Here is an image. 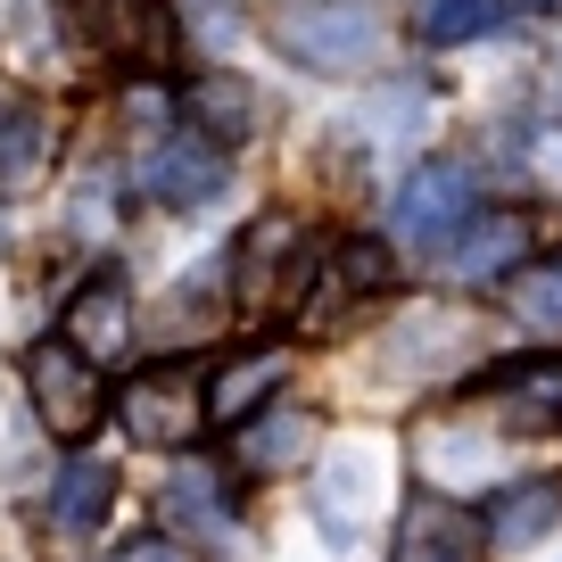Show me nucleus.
I'll return each mask as SVG.
<instances>
[{"label":"nucleus","instance_id":"nucleus-9","mask_svg":"<svg viewBox=\"0 0 562 562\" xmlns=\"http://www.w3.org/2000/svg\"><path fill=\"white\" fill-rule=\"evenodd\" d=\"M480 546H488V529H480L472 505L422 488V496H405V513H397V546H389V562H480Z\"/></svg>","mask_w":562,"mask_h":562},{"label":"nucleus","instance_id":"nucleus-22","mask_svg":"<svg viewBox=\"0 0 562 562\" xmlns=\"http://www.w3.org/2000/svg\"><path fill=\"white\" fill-rule=\"evenodd\" d=\"M546 100H554V108H562V67H554V83H546Z\"/></svg>","mask_w":562,"mask_h":562},{"label":"nucleus","instance_id":"nucleus-8","mask_svg":"<svg viewBox=\"0 0 562 562\" xmlns=\"http://www.w3.org/2000/svg\"><path fill=\"white\" fill-rule=\"evenodd\" d=\"M480 397H488L496 422H505V430H521V439L562 430V356H554V348L505 356V364L480 372Z\"/></svg>","mask_w":562,"mask_h":562},{"label":"nucleus","instance_id":"nucleus-13","mask_svg":"<svg viewBox=\"0 0 562 562\" xmlns=\"http://www.w3.org/2000/svg\"><path fill=\"white\" fill-rule=\"evenodd\" d=\"M281 372H290V356H281L273 339L215 356V372H207V422H215V430H232L240 414H257L265 397H281Z\"/></svg>","mask_w":562,"mask_h":562},{"label":"nucleus","instance_id":"nucleus-14","mask_svg":"<svg viewBox=\"0 0 562 562\" xmlns=\"http://www.w3.org/2000/svg\"><path fill=\"white\" fill-rule=\"evenodd\" d=\"M182 116H191L207 140L240 149V140H257V116H265V100H257V83H248V75L215 67V75H191V91H182Z\"/></svg>","mask_w":562,"mask_h":562},{"label":"nucleus","instance_id":"nucleus-1","mask_svg":"<svg viewBox=\"0 0 562 562\" xmlns=\"http://www.w3.org/2000/svg\"><path fill=\"white\" fill-rule=\"evenodd\" d=\"M265 42L306 75H364L381 58V9L372 0H273Z\"/></svg>","mask_w":562,"mask_h":562},{"label":"nucleus","instance_id":"nucleus-5","mask_svg":"<svg viewBox=\"0 0 562 562\" xmlns=\"http://www.w3.org/2000/svg\"><path fill=\"white\" fill-rule=\"evenodd\" d=\"M116 422H124V439H133V447H191L199 430H207V381H199L191 364L140 372V381H124Z\"/></svg>","mask_w":562,"mask_h":562},{"label":"nucleus","instance_id":"nucleus-17","mask_svg":"<svg viewBox=\"0 0 562 562\" xmlns=\"http://www.w3.org/2000/svg\"><path fill=\"white\" fill-rule=\"evenodd\" d=\"M42 166H50V116L34 100H0V191H25Z\"/></svg>","mask_w":562,"mask_h":562},{"label":"nucleus","instance_id":"nucleus-21","mask_svg":"<svg viewBox=\"0 0 562 562\" xmlns=\"http://www.w3.org/2000/svg\"><path fill=\"white\" fill-rule=\"evenodd\" d=\"M108 562H191V546H182L175 529H140V538H116Z\"/></svg>","mask_w":562,"mask_h":562},{"label":"nucleus","instance_id":"nucleus-20","mask_svg":"<svg viewBox=\"0 0 562 562\" xmlns=\"http://www.w3.org/2000/svg\"><path fill=\"white\" fill-rule=\"evenodd\" d=\"M331 290H348V299L389 290V248H381V240H339V248H331Z\"/></svg>","mask_w":562,"mask_h":562},{"label":"nucleus","instance_id":"nucleus-6","mask_svg":"<svg viewBox=\"0 0 562 562\" xmlns=\"http://www.w3.org/2000/svg\"><path fill=\"white\" fill-rule=\"evenodd\" d=\"M75 34L108 58V67H175V9L166 0H75Z\"/></svg>","mask_w":562,"mask_h":562},{"label":"nucleus","instance_id":"nucleus-19","mask_svg":"<svg viewBox=\"0 0 562 562\" xmlns=\"http://www.w3.org/2000/svg\"><path fill=\"white\" fill-rule=\"evenodd\" d=\"M513 315H521L529 331H562V257L513 273Z\"/></svg>","mask_w":562,"mask_h":562},{"label":"nucleus","instance_id":"nucleus-15","mask_svg":"<svg viewBox=\"0 0 562 562\" xmlns=\"http://www.w3.org/2000/svg\"><path fill=\"white\" fill-rule=\"evenodd\" d=\"M554 521H562V488H546V480H505V488L488 496V513H480L488 546H505V554L538 546V538H546Z\"/></svg>","mask_w":562,"mask_h":562},{"label":"nucleus","instance_id":"nucleus-3","mask_svg":"<svg viewBox=\"0 0 562 562\" xmlns=\"http://www.w3.org/2000/svg\"><path fill=\"white\" fill-rule=\"evenodd\" d=\"M224 182H232V149H224V140H207L199 124L158 133L149 149H140V166H133V191L149 199V207H175V215L215 207V191H224Z\"/></svg>","mask_w":562,"mask_h":562},{"label":"nucleus","instance_id":"nucleus-18","mask_svg":"<svg viewBox=\"0 0 562 562\" xmlns=\"http://www.w3.org/2000/svg\"><path fill=\"white\" fill-rule=\"evenodd\" d=\"M505 0H422L414 9V34L430 42V50H463V42H488L505 34Z\"/></svg>","mask_w":562,"mask_h":562},{"label":"nucleus","instance_id":"nucleus-7","mask_svg":"<svg viewBox=\"0 0 562 562\" xmlns=\"http://www.w3.org/2000/svg\"><path fill=\"white\" fill-rule=\"evenodd\" d=\"M67 339L100 372H116V364H133V356H140V306H133V281H124L116 265H100V273L67 299Z\"/></svg>","mask_w":562,"mask_h":562},{"label":"nucleus","instance_id":"nucleus-4","mask_svg":"<svg viewBox=\"0 0 562 562\" xmlns=\"http://www.w3.org/2000/svg\"><path fill=\"white\" fill-rule=\"evenodd\" d=\"M472 207H480V175H472V166H463V158H422L414 175L397 182L389 232H397L405 248H447Z\"/></svg>","mask_w":562,"mask_h":562},{"label":"nucleus","instance_id":"nucleus-10","mask_svg":"<svg viewBox=\"0 0 562 562\" xmlns=\"http://www.w3.org/2000/svg\"><path fill=\"white\" fill-rule=\"evenodd\" d=\"M315 447H323V414H315V405L265 397L257 414L232 422V463H240V472H299Z\"/></svg>","mask_w":562,"mask_h":562},{"label":"nucleus","instance_id":"nucleus-11","mask_svg":"<svg viewBox=\"0 0 562 562\" xmlns=\"http://www.w3.org/2000/svg\"><path fill=\"white\" fill-rule=\"evenodd\" d=\"M529 240H538V232H529V215H513V207H472V215H463V232L439 248V257H447V273H456V281H513V273L529 265Z\"/></svg>","mask_w":562,"mask_h":562},{"label":"nucleus","instance_id":"nucleus-2","mask_svg":"<svg viewBox=\"0 0 562 562\" xmlns=\"http://www.w3.org/2000/svg\"><path fill=\"white\" fill-rule=\"evenodd\" d=\"M18 372H25V405H34V422L50 430V439H91V430H100L108 381H100V364H91L67 331H58V339H34Z\"/></svg>","mask_w":562,"mask_h":562},{"label":"nucleus","instance_id":"nucleus-16","mask_svg":"<svg viewBox=\"0 0 562 562\" xmlns=\"http://www.w3.org/2000/svg\"><path fill=\"white\" fill-rule=\"evenodd\" d=\"M108 505H116V463H100V456L58 463V488H50V529L58 538H91V529L108 521Z\"/></svg>","mask_w":562,"mask_h":562},{"label":"nucleus","instance_id":"nucleus-12","mask_svg":"<svg viewBox=\"0 0 562 562\" xmlns=\"http://www.w3.org/2000/svg\"><path fill=\"white\" fill-rule=\"evenodd\" d=\"M158 529H175V538H232V480L215 463L182 456L158 480Z\"/></svg>","mask_w":562,"mask_h":562}]
</instances>
